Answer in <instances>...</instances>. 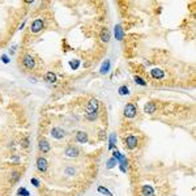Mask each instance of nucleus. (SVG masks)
Wrapping results in <instances>:
<instances>
[{
	"instance_id": "f257e3e1",
	"label": "nucleus",
	"mask_w": 196,
	"mask_h": 196,
	"mask_svg": "<svg viewBox=\"0 0 196 196\" xmlns=\"http://www.w3.org/2000/svg\"><path fill=\"white\" fill-rule=\"evenodd\" d=\"M137 144H139V139L136 136H134V135H130V136H127L124 139V145L128 149H135L137 146Z\"/></svg>"
},
{
	"instance_id": "f03ea898",
	"label": "nucleus",
	"mask_w": 196,
	"mask_h": 196,
	"mask_svg": "<svg viewBox=\"0 0 196 196\" xmlns=\"http://www.w3.org/2000/svg\"><path fill=\"white\" fill-rule=\"evenodd\" d=\"M137 113V107L134 105V103H127L124 107V117L125 118H134L136 117Z\"/></svg>"
},
{
	"instance_id": "7ed1b4c3",
	"label": "nucleus",
	"mask_w": 196,
	"mask_h": 196,
	"mask_svg": "<svg viewBox=\"0 0 196 196\" xmlns=\"http://www.w3.org/2000/svg\"><path fill=\"white\" fill-rule=\"evenodd\" d=\"M98 107H100V102L93 98V100L89 101L88 106H86V114H97L98 113Z\"/></svg>"
},
{
	"instance_id": "20e7f679",
	"label": "nucleus",
	"mask_w": 196,
	"mask_h": 196,
	"mask_svg": "<svg viewBox=\"0 0 196 196\" xmlns=\"http://www.w3.org/2000/svg\"><path fill=\"white\" fill-rule=\"evenodd\" d=\"M22 64L26 69H33L35 67V62H34V58L31 56V55L26 54L25 56L22 58Z\"/></svg>"
},
{
	"instance_id": "39448f33",
	"label": "nucleus",
	"mask_w": 196,
	"mask_h": 196,
	"mask_svg": "<svg viewBox=\"0 0 196 196\" xmlns=\"http://www.w3.org/2000/svg\"><path fill=\"white\" fill-rule=\"evenodd\" d=\"M43 26H45V24H43V20H41V18H37V20L33 21L30 30H31V33L37 34V33H39V31L43 29Z\"/></svg>"
},
{
	"instance_id": "423d86ee",
	"label": "nucleus",
	"mask_w": 196,
	"mask_h": 196,
	"mask_svg": "<svg viewBox=\"0 0 196 196\" xmlns=\"http://www.w3.org/2000/svg\"><path fill=\"white\" fill-rule=\"evenodd\" d=\"M47 168H48L47 159H46L45 157H38L37 158V169H38V171H41V173H46Z\"/></svg>"
},
{
	"instance_id": "0eeeda50",
	"label": "nucleus",
	"mask_w": 196,
	"mask_h": 196,
	"mask_svg": "<svg viewBox=\"0 0 196 196\" xmlns=\"http://www.w3.org/2000/svg\"><path fill=\"white\" fill-rule=\"evenodd\" d=\"M38 148H39V151L42 153H47V152H50V144H48V141L46 139H39Z\"/></svg>"
},
{
	"instance_id": "6e6552de",
	"label": "nucleus",
	"mask_w": 196,
	"mask_h": 196,
	"mask_svg": "<svg viewBox=\"0 0 196 196\" xmlns=\"http://www.w3.org/2000/svg\"><path fill=\"white\" fill-rule=\"evenodd\" d=\"M64 135H65V132H64V130L63 128H60V127H54L51 130V136L52 137H55V139H63L64 137Z\"/></svg>"
},
{
	"instance_id": "1a4fd4ad",
	"label": "nucleus",
	"mask_w": 196,
	"mask_h": 196,
	"mask_svg": "<svg viewBox=\"0 0 196 196\" xmlns=\"http://www.w3.org/2000/svg\"><path fill=\"white\" fill-rule=\"evenodd\" d=\"M151 75L154 80H162L165 77V71H162V69H159V68H153L151 71Z\"/></svg>"
},
{
	"instance_id": "9d476101",
	"label": "nucleus",
	"mask_w": 196,
	"mask_h": 196,
	"mask_svg": "<svg viewBox=\"0 0 196 196\" xmlns=\"http://www.w3.org/2000/svg\"><path fill=\"white\" fill-rule=\"evenodd\" d=\"M76 140L80 142V144H85V142H88V134L86 132H84V131H79L76 134Z\"/></svg>"
},
{
	"instance_id": "9b49d317",
	"label": "nucleus",
	"mask_w": 196,
	"mask_h": 196,
	"mask_svg": "<svg viewBox=\"0 0 196 196\" xmlns=\"http://www.w3.org/2000/svg\"><path fill=\"white\" fill-rule=\"evenodd\" d=\"M141 193H142V196H154V190L152 186L145 184L141 187Z\"/></svg>"
},
{
	"instance_id": "f8f14e48",
	"label": "nucleus",
	"mask_w": 196,
	"mask_h": 196,
	"mask_svg": "<svg viewBox=\"0 0 196 196\" xmlns=\"http://www.w3.org/2000/svg\"><path fill=\"white\" fill-rule=\"evenodd\" d=\"M100 38H101V41H102V42H105V43H107L109 41H110V31H109V29L103 28L102 30H101Z\"/></svg>"
},
{
	"instance_id": "ddd939ff",
	"label": "nucleus",
	"mask_w": 196,
	"mask_h": 196,
	"mask_svg": "<svg viewBox=\"0 0 196 196\" xmlns=\"http://www.w3.org/2000/svg\"><path fill=\"white\" fill-rule=\"evenodd\" d=\"M65 156L68 157H77L79 156V149L76 148V146H68V148L65 149Z\"/></svg>"
},
{
	"instance_id": "4468645a",
	"label": "nucleus",
	"mask_w": 196,
	"mask_h": 196,
	"mask_svg": "<svg viewBox=\"0 0 196 196\" xmlns=\"http://www.w3.org/2000/svg\"><path fill=\"white\" fill-rule=\"evenodd\" d=\"M123 37H124V31H123L122 26L117 25V26H115V38H117L118 41H122Z\"/></svg>"
},
{
	"instance_id": "2eb2a0df",
	"label": "nucleus",
	"mask_w": 196,
	"mask_h": 196,
	"mask_svg": "<svg viewBox=\"0 0 196 196\" xmlns=\"http://www.w3.org/2000/svg\"><path fill=\"white\" fill-rule=\"evenodd\" d=\"M156 109H157L156 103H154V102H148L146 105H145L144 111H145V113H148V114H153L154 111H156Z\"/></svg>"
},
{
	"instance_id": "dca6fc26",
	"label": "nucleus",
	"mask_w": 196,
	"mask_h": 196,
	"mask_svg": "<svg viewBox=\"0 0 196 196\" xmlns=\"http://www.w3.org/2000/svg\"><path fill=\"white\" fill-rule=\"evenodd\" d=\"M46 81H47V83H51V84H54L55 81H56V75L54 73V72H47V73H46Z\"/></svg>"
},
{
	"instance_id": "f3484780",
	"label": "nucleus",
	"mask_w": 196,
	"mask_h": 196,
	"mask_svg": "<svg viewBox=\"0 0 196 196\" xmlns=\"http://www.w3.org/2000/svg\"><path fill=\"white\" fill-rule=\"evenodd\" d=\"M109 71H110V60H105V63H103L102 67H101V73L106 75Z\"/></svg>"
},
{
	"instance_id": "a211bd4d",
	"label": "nucleus",
	"mask_w": 196,
	"mask_h": 196,
	"mask_svg": "<svg viewBox=\"0 0 196 196\" xmlns=\"http://www.w3.org/2000/svg\"><path fill=\"white\" fill-rule=\"evenodd\" d=\"M118 92H119V94H120V96H128V94H130V89H128L125 85L120 86V88H119V90H118Z\"/></svg>"
},
{
	"instance_id": "6ab92c4d",
	"label": "nucleus",
	"mask_w": 196,
	"mask_h": 196,
	"mask_svg": "<svg viewBox=\"0 0 196 196\" xmlns=\"http://www.w3.org/2000/svg\"><path fill=\"white\" fill-rule=\"evenodd\" d=\"M98 192L103 193V195H107V196H113V193H111L106 187H103V186H100V187H98Z\"/></svg>"
},
{
	"instance_id": "aec40b11",
	"label": "nucleus",
	"mask_w": 196,
	"mask_h": 196,
	"mask_svg": "<svg viewBox=\"0 0 196 196\" xmlns=\"http://www.w3.org/2000/svg\"><path fill=\"white\" fill-rule=\"evenodd\" d=\"M18 178H20V173L18 171H13L11 175V183H16L18 180Z\"/></svg>"
},
{
	"instance_id": "412c9836",
	"label": "nucleus",
	"mask_w": 196,
	"mask_h": 196,
	"mask_svg": "<svg viewBox=\"0 0 196 196\" xmlns=\"http://www.w3.org/2000/svg\"><path fill=\"white\" fill-rule=\"evenodd\" d=\"M117 163H118V161L114 158V157H113V158H110V159L107 161V169H113L114 166L117 165Z\"/></svg>"
},
{
	"instance_id": "4be33fe9",
	"label": "nucleus",
	"mask_w": 196,
	"mask_h": 196,
	"mask_svg": "<svg viewBox=\"0 0 196 196\" xmlns=\"http://www.w3.org/2000/svg\"><path fill=\"white\" fill-rule=\"evenodd\" d=\"M135 81H136V84H139L141 86H146V81H144L140 76H135Z\"/></svg>"
},
{
	"instance_id": "5701e85b",
	"label": "nucleus",
	"mask_w": 196,
	"mask_h": 196,
	"mask_svg": "<svg viewBox=\"0 0 196 196\" xmlns=\"http://www.w3.org/2000/svg\"><path fill=\"white\" fill-rule=\"evenodd\" d=\"M115 134H111L110 135V144H109V148L110 149H114V145H115Z\"/></svg>"
},
{
	"instance_id": "b1692460",
	"label": "nucleus",
	"mask_w": 196,
	"mask_h": 196,
	"mask_svg": "<svg viewBox=\"0 0 196 196\" xmlns=\"http://www.w3.org/2000/svg\"><path fill=\"white\" fill-rule=\"evenodd\" d=\"M17 193H18V195H24V196H30V193H29V191L26 190V188H24V187L18 188Z\"/></svg>"
},
{
	"instance_id": "393cba45",
	"label": "nucleus",
	"mask_w": 196,
	"mask_h": 196,
	"mask_svg": "<svg viewBox=\"0 0 196 196\" xmlns=\"http://www.w3.org/2000/svg\"><path fill=\"white\" fill-rule=\"evenodd\" d=\"M69 65H71L72 69H77V68H79V65H80V60H75V62H71V63H69Z\"/></svg>"
},
{
	"instance_id": "a878e982",
	"label": "nucleus",
	"mask_w": 196,
	"mask_h": 196,
	"mask_svg": "<svg viewBox=\"0 0 196 196\" xmlns=\"http://www.w3.org/2000/svg\"><path fill=\"white\" fill-rule=\"evenodd\" d=\"M31 184L34 186V187H39V180L35 178H31Z\"/></svg>"
},
{
	"instance_id": "bb28decb",
	"label": "nucleus",
	"mask_w": 196,
	"mask_h": 196,
	"mask_svg": "<svg viewBox=\"0 0 196 196\" xmlns=\"http://www.w3.org/2000/svg\"><path fill=\"white\" fill-rule=\"evenodd\" d=\"M113 154H114L113 157H114V158H115V159H117V161H118V159L120 158V156H122V154H120V153H119V152H118V151H114V153H113Z\"/></svg>"
},
{
	"instance_id": "cd10ccee",
	"label": "nucleus",
	"mask_w": 196,
	"mask_h": 196,
	"mask_svg": "<svg viewBox=\"0 0 196 196\" xmlns=\"http://www.w3.org/2000/svg\"><path fill=\"white\" fill-rule=\"evenodd\" d=\"M1 60H3V63H9V59H8V56H7V55H3V56H1Z\"/></svg>"
},
{
	"instance_id": "c85d7f7f",
	"label": "nucleus",
	"mask_w": 196,
	"mask_h": 196,
	"mask_svg": "<svg viewBox=\"0 0 196 196\" xmlns=\"http://www.w3.org/2000/svg\"><path fill=\"white\" fill-rule=\"evenodd\" d=\"M28 145H29V140L25 139V140L22 141V146H24V148H28Z\"/></svg>"
}]
</instances>
